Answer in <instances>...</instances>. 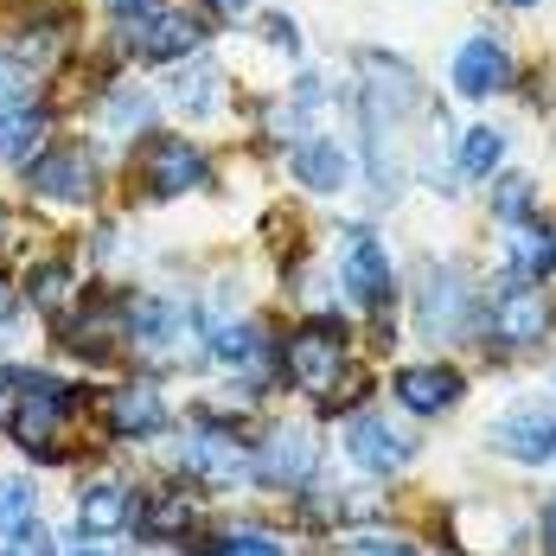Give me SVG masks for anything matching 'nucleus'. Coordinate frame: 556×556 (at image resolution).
Here are the masks:
<instances>
[{"instance_id":"c85d7f7f","label":"nucleus","mask_w":556,"mask_h":556,"mask_svg":"<svg viewBox=\"0 0 556 556\" xmlns=\"http://www.w3.org/2000/svg\"><path fill=\"white\" fill-rule=\"evenodd\" d=\"M148 115H154V103H148V97H128V90H122V97H110V110H97V122H103L110 135H135Z\"/></svg>"},{"instance_id":"c9c22d12","label":"nucleus","mask_w":556,"mask_h":556,"mask_svg":"<svg viewBox=\"0 0 556 556\" xmlns=\"http://www.w3.org/2000/svg\"><path fill=\"white\" fill-rule=\"evenodd\" d=\"M269 39H276L281 52H294V46H301V39H294V26H288V20H269Z\"/></svg>"},{"instance_id":"7ed1b4c3","label":"nucleus","mask_w":556,"mask_h":556,"mask_svg":"<svg viewBox=\"0 0 556 556\" xmlns=\"http://www.w3.org/2000/svg\"><path fill=\"white\" fill-rule=\"evenodd\" d=\"M473 288L460 269H422V288H416V327L429 339H467L473 333Z\"/></svg>"},{"instance_id":"79ce46f5","label":"nucleus","mask_w":556,"mask_h":556,"mask_svg":"<svg viewBox=\"0 0 556 556\" xmlns=\"http://www.w3.org/2000/svg\"><path fill=\"white\" fill-rule=\"evenodd\" d=\"M551 454H556V447H551Z\"/></svg>"},{"instance_id":"f3484780","label":"nucleus","mask_w":556,"mask_h":556,"mask_svg":"<svg viewBox=\"0 0 556 556\" xmlns=\"http://www.w3.org/2000/svg\"><path fill=\"white\" fill-rule=\"evenodd\" d=\"M46 128H52V115L39 103H7L0 110V161H33L46 148Z\"/></svg>"},{"instance_id":"6e6552de","label":"nucleus","mask_w":556,"mask_h":556,"mask_svg":"<svg viewBox=\"0 0 556 556\" xmlns=\"http://www.w3.org/2000/svg\"><path fill=\"white\" fill-rule=\"evenodd\" d=\"M250 473L263 486H307L314 480V442H307V429H269L256 442V454H250Z\"/></svg>"},{"instance_id":"412c9836","label":"nucleus","mask_w":556,"mask_h":556,"mask_svg":"<svg viewBox=\"0 0 556 556\" xmlns=\"http://www.w3.org/2000/svg\"><path fill=\"white\" fill-rule=\"evenodd\" d=\"M218 71L212 64H186V71H173V84H167V97L179 103L186 115H212L218 110Z\"/></svg>"},{"instance_id":"4c0bfd02","label":"nucleus","mask_w":556,"mask_h":556,"mask_svg":"<svg viewBox=\"0 0 556 556\" xmlns=\"http://www.w3.org/2000/svg\"><path fill=\"white\" fill-rule=\"evenodd\" d=\"M7 327H13V301H7V288H0V339H7Z\"/></svg>"},{"instance_id":"72a5a7b5","label":"nucleus","mask_w":556,"mask_h":556,"mask_svg":"<svg viewBox=\"0 0 556 556\" xmlns=\"http://www.w3.org/2000/svg\"><path fill=\"white\" fill-rule=\"evenodd\" d=\"M103 7H110V13H122V20H141L154 0H103Z\"/></svg>"},{"instance_id":"4be33fe9","label":"nucleus","mask_w":556,"mask_h":556,"mask_svg":"<svg viewBox=\"0 0 556 556\" xmlns=\"http://www.w3.org/2000/svg\"><path fill=\"white\" fill-rule=\"evenodd\" d=\"M141 511H148L141 518L148 538H192L199 531V505L186 500V493H161V500H148Z\"/></svg>"},{"instance_id":"ddd939ff","label":"nucleus","mask_w":556,"mask_h":556,"mask_svg":"<svg viewBox=\"0 0 556 556\" xmlns=\"http://www.w3.org/2000/svg\"><path fill=\"white\" fill-rule=\"evenodd\" d=\"M115 314H122V307H110L103 294H90V301H77V307L58 314V339H64L71 352H84V358H103V345H110V333H115Z\"/></svg>"},{"instance_id":"f8f14e48","label":"nucleus","mask_w":556,"mask_h":556,"mask_svg":"<svg viewBox=\"0 0 556 556\" xmlns=\"http://www.w3.org/2000/svg\"><path fill=\"white\" fill-rule=\"evenodd\" d=\"M505 77H511V52L500 39H467L454 52V90L460 97H493V90H505Z\"/></svg>"},{"instance_id":"a211bd4d","label":"nucleus","mask_w":556,"mask_h":556,"mask_svg":"<svg viewBox=\"0 0 556 556\" xmlns=\"http://www.w3.org/2000/svg\"><path fill=\"white\" fill-rule=\"evenodd\" d=\"M288 173H294L307 192H339V186H345V154H339V141H301L294 161H288Z\"/></svg>"},{"instance_id":"c756f323","label":"nucleus","mask_w":556,"mask_h":556,"mask_svg":"<svg viewBox=\"0 0 556 556\" xmlns=\"http://www.w3.org/2000/svg\"><path fill=\"white\" fill-rule=\"evenodd\" d=\"M493 212H500L505 224H525V212H531V179H525V173L500 179V192H493Z\"/></svg>"},{"instance_id":"6ab92c4d","label":"nucleus","mask_w":556,"mask_h":556,"mask_svg":"<svg viewBox=\"0 0 556 556\" xmlns=\"http://www.w3.org/2000/svg\"><path fill=\"white\" fill-rule=\"evenodd\" d=\"M128 511H135L128 486H122V480H103V486H90V493H84V511H77V525L97 538V531H122V525H128Z\"/></svg>"},{"instance_id":"a878e982","label":"nucleus","mask_w":556,"mask_h":556,"mask_svg":"<svg viewBox=\"0 0 556 556\" xmlns=\"http://www.w3.org/2000/svg\"><path fill=\"white\" fill-rule=\"evenodd\" d=\"M263 352V333L250 327V320H237V327H212V358H224V365H250Z\"/></svg>"},{"instance_id":"1a4fd4ad","label":"nucleus","mask_w":556,"mask_h":556,"mask_svg":"<svg viewBox=\"0 0 556 556\" xmlns=\"http://www.w3.org/2000/svg\"><path fill=\"white\" fill-rule=\"evenodd\" d=\"M345 454L365 467V473H396L416 460V442L396 435L384 416H345Z\"/></svg>"},{"instance_id":"ea45409f","label":"nucleus","mask_w":556,"mask_h":556,"mask_svg":"<svg viewBox=\"0 0 556 556\" xmlns=\"http://www.w3.org/2000/svg\"><path fill=\"white\" fill-rule=\"evenodd\" d=\"M551 269H556V230H551Z\"/></svg>"},{"instance_id":"f257e3e1","label":"nucleus","mask_w":556,"mask_h":556,"mask_svg":"<svg viewBox=\"0 0 556 556\" xmlns=\"http://www.w3.org/2000/svg\"><path fill=\"white\" fill-rule=\"evenodd\" d=\"M281 365H288L294 384L307 390V396H320V403H333L339 384L352 378V352H345V333H339L333 320L301 327V333L281 345Z\"/></svg>"},{"instance_id":"473e14b6","label":"nucleus","mask_w":556,"mask_h":556,"mask_svg":"<svg viewBox=\"0 0 556 556\" xmlns=\"http://www.w3.org/2000/svg\"><path fill=\"white\" fill-rule=\"evenodd\" d=\"M345 556H416V551H409L403 538H358Z\"/></svg>"},{"instance_id":"dca6fc26","label":"nucleus","mask_w":556,"mask_h":556,"mask_svg":"<svg viewBox=\"0 0 556 556\" xmlns=\"http://www.w3.org/2000/svg\"><path fill=\"white\" fill-rule=\"evenodd\" d=\"M58 396H46V390H26L13 409H7V429H13V442L26 447V454H52L58 442Z\"/></svg>"},{"instance_id":"7c9ffc66","label":"nucleus","mask_w":556,"mask_h":556,"mask_svg":"<svg viewBox=\"0 0 556 556\" xmlns=\"http://www.w3.org/2000/svg\"><path fill=\"white\" fill-rule=\"evenodd\" d=\"M212 556H281V544L276 538H263V531H237V538L212 544Z\"/></svg>"},{"instance_id":"aec40b11","label":"nucleus","mask_w":556,"mask_h":556,"mask_svg":"<svg viewBox=\"0 0 556 556\" xmlns=\"http://www.w3.org/2000/svg\"><path fill=\"white\" fill-rule=\"evenodd\" d=\"M122 320H128V333L141 339V345H167L173 327H179L173 301H161V294H135V301L122 307Z\"/></svg>"},{"instance_id":"2f4dec72","label":"nucleus","mask_w":556,"mask_h":556,"mask_svg":"<svg viewBox=\"0 0 556 556\" xmlns=\"http://www.w3.org/2000/svg\"><path fill=\"white\" fill-rule=\"evenodd\" d=\"M7 103H26V64L13 52H0V110Z\"/></svg>"},{"instance_id":"0eeeda50","label":"nucleus","mask_w":556,"mask_h":556,"mask_svg":"<svg viewBox=\"0 0 556 556\" xmlns=\"http://www.w3.org/2000/svg\"><path fill=\"white\" fill-rule=\"evenodd\" d=\"M26 179H33V192H39L46 205H90V199H97V161H90L84 148H58V154H46Z\"/></svg>"},{"instance_id":"4468645a","label":"nucleus","mask_w":556,"mask_h":556,"mask_svg":"<svg viewBox=\"0 0 556 556\" xmlns=\"http://www.w3.org/2000/svg\"><path fill=\"white\" fill-rule=\"evenodd\" d=\"M103 422H110L115 435H154V429L167 422V403H161L154 384H122L110 403H103Z\"/></svg>"},{"instance_id":"b1692460","label":"nucleus","mask_w":556,"mask_h":556,"mask_svg":"<svg viewBox=\"0 0 556 556\" xmlns=\"http://www.w3.org/2000/svg\"><path fill=\"white\" fill-rule=\"evenodd\" d=\"M505 269H511V281H538L551 269V237L511 224V237H505Z\"/></svg>"},{"instance_id":"bb28decb","label":"nucleus","mask_w":556,"mask_h":556,"mask_svg":"<svg viewBox=\"0 0 556 556\" xmlns=\"http://www.w3.org/2000/svg\"><path fill=\"white\" fill-rule=\"evenodd\" d=\"M179 454H186L192 473H224V460H237V447L224 442V435H205V422L192 429V442L179 447Z\"/></svg>"},{"instance_id":"20e7f679","label":"nucleus","mask_w":556,"mask_h":556,"mask_svg":"<svg viewBox=\"0 0 556 556\" xmlns=\"http://www.w3.org/2000/svg\"><path fill=\"white\" fill-rule=\"evenodd\" d=\"M339 276H345V294L365 307V314H384L390 307V294H396V281H390V256H384V243L371 237V230H358V224H345L339 230Z\"/></svg>"},{"instance_id":"5701e85b","label":"nucleus","mask_w":556,"mask_h":556,"mask_svg":"<svg viewBox=\"0 0 556 556\" xmlns=\"http://www.w3.org/2000/svg\"><path fill=\"white\" fill-rule=\"evenodd\" d=\"M33 525H39V493H33V480L7 473V480H0V538H26Z\"/></svg>"},{"instance_id":"cd10ccee","label":"nucleus","mask_w":556,"mask_h":556,"mask_svg":"<svg viewBox=\"0 0 556 556\" xmlns=\"http://www.w3.org/2000/svg\"><path fill=\"white\" fill-rule=\"evenodd\" d=\"M26 294H33V307H64V294H71V269H64V263H33Z\"/></svg>"},{"instance_id":"f704fd0d","label":"nucleus","mask_w":556,"mask_h":556,"mask_svg":"<svg viewBox=\"0 0 556 556\" xmlns=\"http://www.w3.org/2000/svg\"><path fill=\"white\" fill-rule=\"evenodd\" d=\"M218 20H250V0H212Z\"/></svg>"},{"instance_id":"39448f33","label":"nucleus","mask_w":556,"mask_h":556,"mask_svg":"<svg viewBox=\"0 0 556 556\" xmlns=\"http://www.w3.org/2000/svg\"><path fill=\"white\" fill-rule=\"evenodd\" d=\"M486 327H493V345L500 352H525V345H544L556 327V307L531 288V281H511L500 301L486 307Z\"/></svg>"},{"instance_id":"393cba45","label":"nucleus","mask_w":556,"mask_h":556,"mask_svg":"<svg viewBox=\"0 0 556 556\" xmlns=\"http://www.w3.org/2000/svg\"><path fill=\"white\" fill-rule=\"evenodd\" d=\"M500 154H505L500 128H467V135L454 141V167H460V179H486V173L500 167Z\"/></svg>"},{"instance_id":"a19ab883","label":"nucleus","mask_w":556,"mask_h":556,"mask_svg":"<svg viewBox=\"0 0 556 556\" xmlns=\"http://www.w3.org/2000/svg\"><path fill=\"white\" fill-rule=\"evenodd\" d=\"M77 556H110V551H77Z\"/></svg>"},{"instance_id":"9d476101","label":"nucleus","mask_w":556,"mask_h":556,"mask_svg":"<svg viewBox=\"0 0 556 556\" xmlns=\"http://www.w3.org/2000/svg\"><path fill=\"white\" fill-rule=\"evenodd\" d=\"M390 390H396V403L409 416H442V409L460 403V371L454 365H403L390 378Z\"/></svg>"},{"instance_id":"e433bc0d","label":"nucleus","mask_w":556,"mask_h":556,"mask_svg":"<svg viewBox=\"0 0 556 556\" xmlns=\"http://www.w3.org/2000/svg\"><path fill=\"white\" fill-rule=\"evenodd\" d=\"M544 551H551V556H556V500H551V505H544Z\"/></svg>"},{"instance_id":"9b49d317","label":"nucleus","mask_w":556,"mask_h":556,"mask_svg":"<svg viewBox=\"0 0 556 556\" xmlns=\"http://www.w3.org/2000/svg\"><path fill=\"white\" fill-rule=\"evenodd\" d=\"M199 39H205V26L192 13H167V7H154L135 26V52L148 58V64H179L186 52H199Z\"/></svg>"},{"instance_id":"2eb2a0df","label":"nucleus","mask_w":556,"mask_h":556,"mask_svg":"<svg viewBox=\"0 0 556 556\" xmlns=\"http://www.w3.org/2000/svg\"><path fill=\"white\" fill-rule=\"evenodd\" d=\"M493 447L511 454V460H551L556 416H544V409H518V416H505L500 429H493Z\"/></svg>"},{"instance_id":"423d86ee","label":"nucleus","mask_w":556,"mask_h":556,"mask_svg":"<svg viewBox=\"0 0 556 556\" xmlns=\"http://www.w3.org/2000/svg\"><path fill=\"white\" fill-rule=\"evenodd\" d=\"M205 154L192 148V141H179V135H148L141 141V186L154 192V199H179V192H192V186H205Z\"/></svg>"},{"instance_id":"f03ea898","label":"nucleus","mask_w":556,"mask_h":556,"mask_svg":"<svg viewBox=\"0 0 556 556\" xmlns=\"http://www.w3.org/2000/svg\"><path fill=\"white\" fill-rule=\"evenodd\" d=\"M422 103V84L409 77V64H396L390 52H365L358 58V115L365 128H384V122H403Z\"/></svg>"},{"instance_id":"58836bf2","label":"nucleus","mask_w":556,"mask_h":556,"mask_svg":"<svg viewBox=\"0 0 556 556\" xmlns=\"http://www.w3.org/2000/svg\"><path fill=\"white\" fill-rule=\"evenodd\" d=\"M505 7H538V0H505Z\"/></svg>"}]
</instances>
